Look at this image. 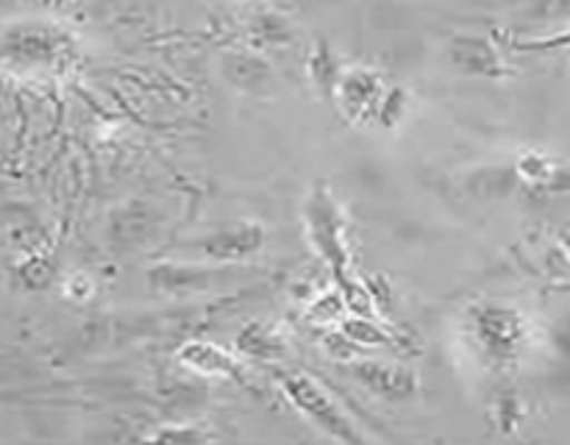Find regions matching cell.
<instances>
[{
  "mask_svg": "<svg viewBox=\"0 0 570 445\" xmlns=\"http://www.w3.org/2000/svg\"><path fill=\"white\" fill-rule=\"evenodd\" d=\"M83 50L76 33L42 20L11 22L0 31V65L26 78H61L76 70Z\"/></svg>",
  "mask_w": 570,
  "mask_h": 445,
  "instance_id": "6da1fadb",
  "label": "cell"
},
{
  "mask_svg": "<svg viewBox=\"0 0 570 445\" xmlns=\"http://www.w3.org/2000/svg\"><path fill=\"white\" fill-rule=\"evenodd\" d=\"M462 334L468 348L484 367L507 373L521 362L532 343V323L518 306L499 298L473 300L462 317Z\"/></svg>",
  "mask_w": 570,
  "mask_h": 445,
  "instance_id": "7a4b0ae2",
  "label": "cell"
},
{
  "mask_svg": "<svg viewBox=\"0 0 570 445\" xmlns=\"http://www.w3.org/2000/svg\"><path fill=\"white\" fill-rule=\"evenodd\" d=\"M304 231L306 243L317 254V259L328 267L332 281L354 273V239H351L348 217L340 206L337 195L328 184L317 181L306 192L304 200Z\"/></svg>",
  "mask_w": 570,
  "mask_h": 445,
  "instance_id": "3957f363",
  "label": "cell"
},
{
  "mask_svg": "<svg viewBox=\"0 0 570 445\" xmlns=\"http://www.w3.org/2000/svg\"><path fill=\"white\" fill-rule=\"evenodd\" d=\"M278 387H282L287 404L298 412L304 421H309L317 432H323L326 437L337 439V443H362L360 428L354 426V421L348 417V412L334 400V395L323 387L317 378H312L309 373L301 370H284L278 373Z\"/></svg>",
  "mask_w": 570,
  "mask_h": 445,
  "instance_id": "277c9868",
  "label": "cell"
},
{
  "mask_svg": "<svg viewBox=\"0 0 570 445\" xmlns=\"http://www.w3.org/2000/svg\"><path fill=\"white\" fill-rule=\"evenodd\" d=\"M267 245V228L259 220H239L232 226L215 228V231L195 237L187 245L195 259H204L209 265H243L254 259Z\"/></svg>",
  "mask_w": 570,
  "mask_h": 445,
  "instance_id": "5b68a950",
  "label": "cell"
},
{
  "mask_svg": "<svg viewBox=\"0 0 570 445\" xmlns=\"http://www.w3.org/2000/svg\"><path fill=\"white\" fill-rule=\"evenodd\" d=\"M384 89H387V78L376 67H345L332 103L337 106L343 120L351 122V126H376V109Z\"/></svg>",
  "mask_w": 570,
  "mask_h": 445,
  "instance_id": "8992f818",
  "label": "cell"
},
{
  "mask_svg": "<svg viewBox=\"0 0 570 445\" xmlns=\"http://www.w3.org/2000/svg\"><path fill=\"white\" fill-rule=\"evenodd\" d=\"M345 367H348L351 378L360 387H365L367 393L387 400V404H406V400H415L421 395V378H417V373L410 370L406 365H399V362L356 356Z\"/></svg>",
  "mask_w": 570,
  "mask_h": 445,
  "instance_id": "52a82bcc",
  "label": "cell"
},
{
  "mask_svg": "<svg viewBox=\"0 0 570 445\" xmlns=\"http://www.w3.org/2000/svg\"><path fill=\"white\" fill-rule=\"evenodd\" d=\"M449 59L465 76L490 78V81L512 76V65L507 61L501 44L495 39L482 37V33H460V37L451 39Z\"/></svg>",
  "mask_w": 570,
  "mask_h": 445,
  "instance_id": "ba28073f",
  "label": "cell"
},
{
  "mask_svg": "<svg viewBox=\"0 0 570 445\" xmlns=\"http://www.w3.org/2000/svg\"><path fill=\"white\" fill-rule=\"evenodd\" d=\"M176 359L187 367L193 376L200 378H232V382L245 384L248 373L243 367V356L237 350H228L223 345L209 343V339H187L178 348Z\"/></svg>",
  "mask_w": 570,
  "mask_h": 445,
  "instance_id": "9c48e42d",
  "label": "cell"
},
{
  "mask_svg": "<svg viewBox=\"0 0 570 445\" xmlns=\"http://www.w3.org/2000/svg\"><path fill=\"white\" fill-rule=\"evenodd\" d=\"M234 267L239 265H156L150 270V284L161 293H209L234 276Z\"/></svg>",
  "mask_w": 570,
  "mask_h": 445,
  "instance_id": "30bf717a",
  "label": "cell"
},
{
  "mask_svg": "<svg viewBox=\"0 0 570 445\" xmlns=\"http://www.w3.org/2000/svg\"><path fill=\"white\" fill-rule=\"evenodd\" d=\"M234 350L248 362H265V365H278L289 356V343L276 326L262 320L245 323L234 337Z\"/></svg>",
  "mask_w": 570,
  "mask_h": 445,
  "instance_id": "8fae6325",
  "label": "cell"
},
{
  "mask_svg": "<svg viewBox=\"0 0 570 445\" xmlns=\"http://www.w3.org/2000/svg\"><path fill=\"white\" fill-rule=\"evenodd\" d=\"M223 72L228 81L243 92L262 95L265 89L273 87V67L271 61L262 56V50L243 48V50H228L223 56Z\"/></svg>",
  "mask_w": 570,
  "mask_h": 445,
  "instance_id": "7c38bea8",
  "label": "cell"
},
{
  "mask_svg": "<svg viewBox=\"0 0 570 445\" xmlns=\"http://www.w3.org/2000/svg\"><path fill=\"white\" fill-rule=\"evenodd\" d=\"M245 42L254 50H276V48H289L295 42L293 22L284 14L273 9H262L256 14L248 17L245 22Z\"/></svg>",
  "mask_w": 570,
  "mask_h": 445,
  "instance_id": "4fadbf2b",
  "label": "cell"
},
{
  "mask_svg": "<svg viewBox=\"0 0 570 445\" xmlns=\"http://www.w3.org/2000/svg\"><path fill=\"white\" fill-rule=\"evenodd\" d=\"M345 65L340 59L337 50L332 48V42L326 39H317L312 44L309 56H306V78H309L312 89L321 95L323 100H334V92H337V83L343 78Z\"/></svg>",
  "mask_w": 570,
  "mask_h": 445,
  "instance_id": "5bb4252c",
  "label": "cell"
},
{
  "mask_svg": "<svg viewBox=\"0 0 570 445\" xmlns=\"http://www.w3.org/2000/svg\"><path fill=\"white\" fill-rule=\"evenodd\" d=\"M340 332L356 345V348H401V337L395 334V328L390 326L384 317L373 315H354L351 312L343 323H340Z\"/></svg>",
  "mask_w": 570,
  "mask_h": 445,
  "instance_id": "9a60e30c",
  "label": "cell"
},
{
  "mask_svg": "<svg viewBox=\"0 0 570 445\" xmlns=\"http://www.w3.org/2000/svg\"><path fill=\"white\" fill-rule=\"evenodd\" d=\"M348 315H351V309H348V304H345L343 293H340V289L332 284V287L321 289V293H317L315 298L306 304L304 317L309 326H315L317 332H321V328H337Z\"/></svg>",
  "mask_w": 570,
  "mask_h": 445,
  "instance_id": "2e32d148",
  "label": "cell"
},
{
  "mask_svg": "<svg viewBox=\"0 0 570 445\" xmlns=\"http://www.w3.org/2000/svg\"><path fill=\"white\" fill-rule=\"evenodd\" d=\"M557 161L560 159L543 154V150H523V154H518L512 170H515L518 181L527 184V187H532L534 192H540V189L551 181V176H554Z\"/></svg>",
  "mask_w": 570,
  "mask_h": 445,
  "instance_id": "e0dca14e",
  "label": "cell"
},
{
  "mask_svg": "<svg viewBox=\"0 0 570 445\" xmlns=\"http://www.w3.org/2000/svg\"><path fill=\"white\" fill-rule=\"evenodd\" d=\"M410 89L404 83H387L382 100H379L376 128H382V131H399L404 126L406 115H410Z\"/></svg>",
  "mask_w": 570,
  "mask_h": 445,
  "instance_id": "ac0fdd59",
  "label": "cell"
},
{
  "mask_svg": "<svg viewBox=\"0 0 570 445\" xmlns=\"http://www.w3.org/2000/svg\"><path fill=\"white\" fill-rule=\"evenodd\" d=\"M220 434L212 432L206 423L198 421H184V423H165L161 428H154L148 434V439L154 443H176V445H200V443H212Z\"/></svg>",
  "mask_w": 570,
  "mask_h": 445,
  "instance_id": "d6986e66",
  "label": "cell"
},
{
  "mask_svg": "<svg viewBox=\"0 0 570 445\" xmlns=\"http://www.w3.org/2000/svg\"><path fill=\"white\" fill-rule=\"evenodd\" d=\"M17 276L28 289H45L53 284L56 265L48 250H33V254H22L20 265H17Z\"/></svg>",
  "mask_w": 570,
  "mask_h": 445,
  "instance_id": "ffe728a7",
  "label": "cell"
},
{
  "mask_svg": "<svg viewBox=\"0 0 570 445\" xmlns=\"http://www.w3.org/2000/svg\"><path fill=\"white\" fill-rule=\"evenodd\" d=\"M523 409L521 398H518L515 389H501L493 400V421L499 423L504 432H515V426L521 423Z\"/></svg>",
  "mask_w": 570,
  "mask_h": 445,
  "instance_id": "44dd1931",
  "label": "cell"
},
{
  "mask_svg": "<svg viewBox=\"0 0 570 445\" xmlns=\"http://www.w3.org/2000/svg\"><path fill=\"white\" fill-rule=\"evenodd\" d=\"M321 348L326 350L332 359L343 362V365H348V362H354L356 356H362V348H356L354 343H351L348 337H345L343 332L337 328H321Z\"/></svg>",
  "mask_w": 570,
  "mask_h": 445,
  "instance_id": "7402d4cb",
  "label": "cell"
},
{
  "mask_svg": "<svg viewBox=\"0 0 570 445\" xmlns=\"http://www.w3.org/2000/svg\"><path fill=\"white\" fill-rule=\"evenodd\" d=\"M61 293H65V298L76 300V304H83V300H89L95 295V281L87 273H70L61 281Z\"/></svg>",
  "mask_w": 570,
  "mask_h": 445,
  "instance_id": "603a6c76",
  "label": "cell"
},
{
  "mask_svg": "<svg viewBox=\"0 0 570 445\" xmlns=\"http://www.w3.org/2000/svg\"><path fill=\"white\" fill-rule=\"evenodd\" d=\"M540 192H554V195H562V192H570V161H557V170L554 176H551V181L546 184Z\"/></svg>",
  "mask_w": 570,
  "mask_h": 445,
  "instance_id": "cb8c5ba5",
  "label": "cell"
}]
</instances>
